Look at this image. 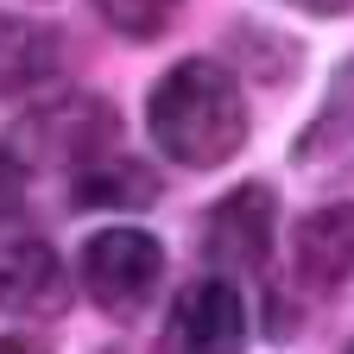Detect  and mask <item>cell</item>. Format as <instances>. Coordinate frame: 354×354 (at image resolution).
<instances>
[{
    "mask_svg": "<svg viewBox=\"0 0 354 354\" xmlns=\"http://www.w3.org/2000/svg\"><path fill=\"white\" fill-rule=\"evenodd\" d=\"M348 272H354V203H329L317 215H304V228H297V279L329 291Z\"/></svg>",
    "mask_w": 354,
    "mask_h": 354,
    "instance_id": "6",
    "label": "cell"
},
{
    "mask_svg": "<svg viewBox=\"0 0 354 354\" xmlns=\"http://www.w3.org/2000/svg\"><path fill=\"white\" fill-rule=\"evenodd\" d=\"M348 354H354V348H348Z\"/></svg>",
    "mask_w": 354,
    "mask_h": 354,
    "instance_id": "13",
    "label": "cell"
},
{
    "mask_svg": "<svg viewBox=\"0 0 354 354\" xmlns=\"http://www.w3.org/2000/svg\"><path fill=\"white\" fill-rule=\"evenodd\" d=\"M348 140H354V57L342 64V76H335V88H329L317 127H310V140L297 146V158H323V152H335V146H348Z\"/></svg>",
    "mask_w": 354,
    "mask_h": 354,
    "instance_id": "8",
    "label": "cell"
},
{
    "mask_svg": "<svg viewBox=\"0 0 354 354\" xmlns=\"http://www.w3.org/2000/svg\"><path fill=\"white\" fill-rule=\"evenodd\" d=\"M19 203H26V165H19L7 146H0V221H13Z\"/></svg>",
    "mask_w": 354,
    "mask_h": 354,
    "instance_id": "10",
    "label": "cell"
},
{
    "mask_svg": "<svg viewBox=\"0 0 354 354\" xmlns=\"http://www.w3.org/2000/svg\"><path fill=\"white\" fill-rule=\"evenodd\" d=\"M70 304V272L44 241L0 247V310L7 317H57Z\"/></svg>",
    "mask_w": 354,
    "mask_h": 354,
    "instance_id": "5",
    "label": "cell"
},
{
    "mask_svg": "<svg viewBox=\"0 0 354 354\" xmlns=\"http://www.w3.org/2000/svg\"><path fill=\"white\" fill-rule=\"evenodd\" d=\"M291 7H304V13H348L354 0H291Z\"/></svg>",
    "mask_w": 354,
    "mask_h": 354,
    "instance_id": "11",
    "label": "cell"
},
{
    "mask_svg": "<svg viewBox=\"0 0 354 354\" xmlns=\"http://www.w3.org/2000/svg\"><path fill=\"white\" fill-rule=\"evenodd\" d=\"M177 7H184V0H95V13L114 32H127V38H158L177 19Z\"/></svg>",
    "mask_w": 354,
    "mask_h": 354,
    "instance_id": "9",
    "label": "cell"
},
{
    "mask_svg": "<svg viewBox=\"0 0 354 354\" xmlns=\"http://www.w3.org/2000/svg\"><path fill=\"white\" fill-rule=\"evenodd\" d=\"M158 196V177L146 165H133V158H114V165H82L76 177V203H108V209H140Z\"/></svg>",
    "mask_w": 354,
    "mask_h": 354,
    "instance_id": "7",
    "label": "cell"
},
{
    "mask_svg": "<svg viewBox=\"0 0 354 354\" xmlns=\"http://www.w3.org/2000/svg\"><path fill=\"white\" fill-rule=\"evenodd\" d=\"M247 342V304L228 279H196L171 310V348L177 354H241Z\"/></svg>",
    "mask_w": 354,
    "mask_h": 354,
    "instance_id": "4",
    "label": "cell"
},
{
    "mask_svg": "<svg viewBox=\"0 0 354 354\" xmlns=\"http://www.w3.org/2000/svg\"><path fill=\"white\" fill-rule=\"evenodd\" d=\"M272 215H279V203H272L266 184L228 190L209 209V221H203L209 266H215V272H253V266L266 259V247H272Z\"/></svg>",
    "mask_w": 354,
    "mask_h": 354,
    "instance_id": "3",
    "label": "cell"
},
{
    "mask_svg": "<svg viewBox=\"0 0 354 354\" xmlns=\"http://www.w3.org/2000/svg\"><path fill=\"white\" fill-rule=\"evenodd\" d=\"M165 279V247L146 228H102L82 241V285L108 317H140Z\"/></svg>",
    "mask_w": 354,
    "mask_h": 354,
    "instance_id": "2",
    "label": "cell"
},
{
    "mask_svg": "<svg viewBox=\"0 0 354 354\" xmlns=\"http://www.w3.org/2000/svg\"><path fill=\"white\" fill-rule=\"evenodd\" d=\"M146 127H152V146L171 165H228L247 140V102H241V82L209 64V57H184L171 64L152 95H146Z\"/></svg>",
    "mask_w": 354,
    "mask_h": 354,
    "instance_id": "1",
    "label": "cell"
},
{
    "mask_svg": "<svg viewBox=\"0 0 354 354\" xmlns=\"http://www.w3.org/2000/svg\"><path fill=\"white\" fill-rule=\"evenodd\" d=\"M0 354H44L32 335H7V342H0Z\"/></svg>",
    "mask_w": 354,
    "mask_h": 354,
    "instance_id": "12",
    "label": "cell"
}]
</instances>
